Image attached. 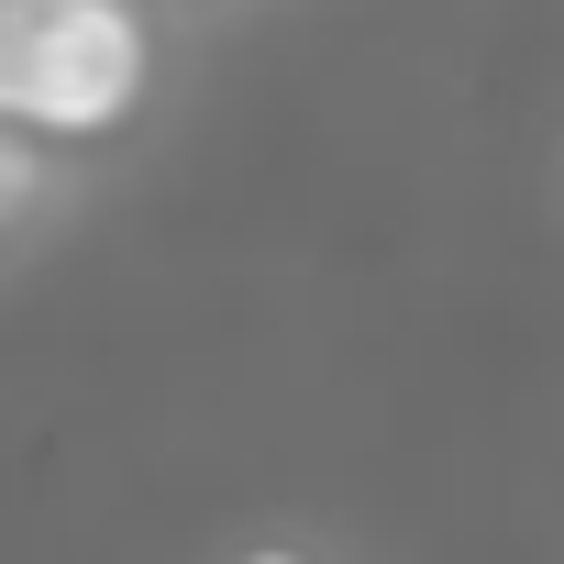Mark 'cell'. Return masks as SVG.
Segmentation results:
<instances>
[{"instance_id": "7a4b0ae2", "label": "cell", "mask_w": 564, "mask_h": 564, "mask_svg": "<svg viewBox=\"0 0 564 564\" xmlns=\"http://www.w3.org/2000/svg\"><path fill=\"white\" fill-rule=\"evenodd\" d=\"M243 564H300V553H243Z\"/></svg>"}, {"instance_id": "6da1fadb", "label": "cell", "mask_w": 564, "mask_h": 564, "mask_svg": "<svg viewBox=\"0 0 564 564\" xmlns=\"http://www.w3.org/2000/svg\"><path fill=\"white\" fill-rule=\"evenodd\" d=\"M144 12L133 0H12L0 23V111L12 133H111L144 100Z\"/></svg>"}]
</instances>
